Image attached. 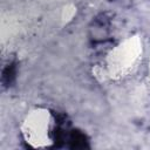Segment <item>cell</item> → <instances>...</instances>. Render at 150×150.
<instances>
[{
	"label": "cell",
	"mask_w": 150,
	"mask_h": 150,
	"mask_svg": "<svg viewBox=\"0 0 150 150\" xmlns=\"http://www.w3.org/2000/svg\"><path fill=\"white\" fill-rule=\"evenodd\" d=\"M69 146L71 149H84L88 148V138L80 130H73L69 136Z\"/></svg>",
	"instance_id": "1"
},
{
	"label": "cell",
	"mask_w": 150,
	"mask_h": 150,
	"mask_svg": "<svg viewBox=\"0 0 150 150\" xmlns=\"http://www.w3.org/2000/svg\"><path fill=\"white\" fill-rule=\"evenodd\" d=\"M15 77V66L12 63V64H8L5 70H4V74H2V81L5 84H9Z\"/></svg>",
	"instance_id": "2"
},
{
	"label": "cell",
	"mask_w": 150,
	"mask_h": 150,
	"mask_svg": "<svg viewBox=\"0 0 150 150\" xmlns=\"http://www.w3.org/2000/svg\"><path fill=\"white\" fill-rule=\"evenodd\" d=\"M63 141H64V135H63V131L57 128L54 130V142H55V145L56 146H61L63 144Z\"/></svg>",
	"instance_id": "3"
}]
</instances>
